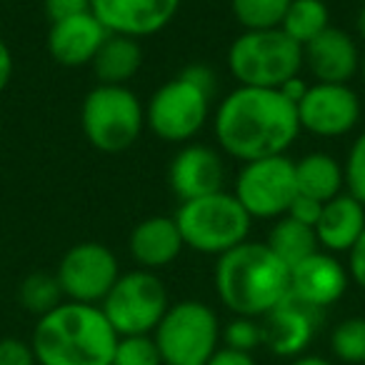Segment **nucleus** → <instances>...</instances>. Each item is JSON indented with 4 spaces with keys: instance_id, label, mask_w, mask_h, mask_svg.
<instances>
[{
    "instance_id": "nucleus-19",
    "label": "nucleus",
    "mask_w": 365,
    "mask_h": 365,
    "mask_svg": "<svg viewBox=\"0 0 365 365\" xmlns=\"http://www.w3.org/2000/svg\"><path fill=\"white\" fill-rule=\"evenodd\" d=\"M130 255L143 270L165 268V265L175 263L178 255L182 253L185 243H182L180 228H178L175 218H163V215H153L138 223L128 240Z\"/></svg>"
},
{
    "instance_id": "nucleus-3",
    "label": "nucleus",
    "mask_w": 365,
    "mask_h": 365,
    "mask_svg": "<svg viewBox=\"0 0 365 365\" xmlns=\"http://www.w3.org/2000/svg\"><path fill=\"white\" fill-rule=\"evenodd\" d=\"M118 338L101 305L66 300L38 318L31 345L38 365H113Z\"/></svg>"
},
{
    "instance_id": "nucleus-12",
    "label": "nucleus",
    "mask_w": 365,
    "mask_h": 365,
    "mask_svg": "<svg viewBox=\"0 0 365 365\" xmlns=\"http://www.w3.org/2000/svg\"><path fill=\"white\" fill-rule=\"evenodd\" d=\"M360 113L363 106L358 93L343 83H315L298 101L300 130L318 138L348 135L360 123Z\"/></svg>"
},
{
    "instance_id": "nucleus-20",
    "label": "nucleus",
    "mask_w": 365,
    "mask_h": 365,
    "mask_svg": "<svg viewBox=\"0 0 365 365\" xmlns=\"http://www.w3.org/2000/svg\"><path fill=\"white\" fill-rule=\"evenodd\" d=\"M365 230V205L358 203L350 193H340L338 198L323 205L315 235L325 253H348L355 240Z\"/></svg>"
},
{
    "instance_id": "nucleus-14",
    "label": "nucleus",
    "mask_w": 365,
    "mask_h": 365,
    "mask_svg": "<svg viewBox=\"0 0 365 365\" xmlns=\"http://www.w3.org/2000/svg\"><path fill=\"white\" fill-rule=\"evenodd\" d=\"M320 318H323V310H315L288 295L278 308H273L265 318H260L263 345L278 358H298L315 340Z\"/></svg>"
},
{
    "instance_id": "nucleus-11",
    "label": "nucleus",
    "mask_w": 365,
    "mask_h": 365,
    "mask_svg": "<svg viewBox=\"0 0 365 365\" xmlns=\"http://www.w3.org/2000/svg\"><path fill=\"white\" fill-rule=\"evenodd\" d=\"M56 278L66 300L101 305L120 278V265L108 245L88 240L63 253Z\"/></svg>"
},
{
    "instance_id": "nucleus-2",
    "label": "nucleus",
    "mask_w": 365,
    "mask_h": 365,
    "mask_svg": "<svg viewBox=\"0 0 365 365\" xmlns=\"http://www.w3.org/2000/svg\"><path fill=\"white\" fill-rule=\"evenodd\" d=\"M213 283L230 313L260 320L290 295V268L268 243L245 240L218 255Z\"/></svg>"
},
{
    "instance_id": "nucleus-9",
    "label": "nucleus",
    "mask_w": 365,
    "mask_h": 365,
    "mask_svg": "<svg viewBox=\"0 0 365 365\" xmlns=\"http://www.w3.org/2000/svg\"><path fill=\"white\" fill-rule=\"evenodd\" d=\"M210 93L198 83L175 76L150 96L145 125L165 143H188L203 130L210 110Z\"/></svg>"
},
{
    "instance_id": "nucleus-27",
    "label": "nucleus",
    "mask_w": 365,
    "mask_h": 365,
    "mask_svg": "<svg viewBox=\"0 0 365 365\" xmlns=\"http://www.w3.org/2000/svg\"><path fill=\"white\" fill-rule=\"evenodd\" d=\"M330 353L338 363L345 365H363L365 363V318L340 320L330 333Z\"/></svg>"
},
{
    "instance_id": "nucleus-8",
    "label": "nucleus",
    "mask_w": 365,
    "mask_h": 365,
    "mask_svg": "<svg viewBox=\"0 0 365 365\" xmlns=\"http://www.w3.org/2000/svg\"><path fill=\"white\" fill-rule=\"evenodd\" d=\"M108 323L118 335H153L170 308L168 288L153 270L120 273L118 283L101 303Z\"/></svg>"
},
{
    "instance_id": "nucleus-5",
    "label": "nucleus",
    "mask_w": 365,
    "mask_h": 365,
    "mask_svg": "<svg viewBox=\"0 0 365 365\" xmlns=\"http://www.w3.org/2000/svg\"><path fill=\"white\" fill-rule=\"evenodd\" d=\"M173 218L180 228L182 243L208 255H223L245 243L253 223L238 198L225 190L180 203Z\"/></svg>"
},
{
    "instance_id": "nucleus-10",
    "label": "nucleus",
    "mask_w": 365,
    "mask_h": 365,
    "mask_svg": "<svg viewBox=\"0 0 365 365\" xmlns=\"http://www.w3.org/2000/svg\"><path fill=\"white\" fill-rule=\"evenodd\" d=\"M233 195L250 218H283L298 198L295 163L285 155L243 163Z\"/></svg>"
},
{
    "instance_id": "nucleus-30",
    "label": "nucleus",
    "mask_w": 365,
    "mask_h": 365,
    "mask_svg": "<svg viewBox=\"0 0 365 365\" xmlns=\"http://www.w3.org/2000/svg\"><path fill=\"white\" fill-rule=\"evenodd\" d=\"M345 188L358 203L365 205V133L355 138L350 145L348 160H345Z\"/></svg>"
},
{
    "instance_id": "nucleus-39",
    "label": "nucleus",
    "mask_w": 365,
    "mask_h": 365,
    "mask_svg": "<svg viewBox=\"0 0 365 365\" xmlns=\"http://www.w3.org/2000/svg\"><path fill=\"white\" fill-rule=\"evenodd\" d=\"M360 73H363V81H365V58L360 61Z\"/></svg>"
},
{
    "instance_id": "nucleus-32",
    "label": "nucleus",
    "mask_w": 365,
    "mask_h": 365,
    "mask_svg": "<svg viewBox=\"0 0 365 365\" xmlns=\"http://www.w3.org/2000/svg\"><path fill=\"white\" fill-rule=\"evenodd\" d=\"M93 0H43V11L51 18V23L66 21V18H76L91 11Z\"/></svg>"
},
{
    "instance_id": "nucleus-29",
    "label": "nucleus",
    "mask_w": 365,
    "mask_h": 365,
    "mask_svg": "<svg viewBox=\"0 0 365 365\" xmlns=\"http://www.w3.org/2000/svg\"><path fill=\"white\" fill-rule=\"evenodd\" d=\"M223 345L243 350V353H255L263 345V323L258 318L235 315L223 325Z\"/></svg>"
},
{
    "instance_id": "nucleus-34",
    "label": "nucleus",
    "mask_w": 365,
    "mask_h": 365,
    "mask_svg": "<svg viewBox=\"0 0 365 365\" xmlns=\"http://www.w3.org/2000/svg\"><path fill=\"white\" fill-rule=\"evenodd\" d=\"M348 273H350V283H355L358 288L365 290V230L355 245L348 250Z\"/></svg>"
},
{
    "instance_id": "nucleus-36",
    "label": "nucleus",
    "mask_w": 365,
    "mask_h": 365,
    "mask_svg": "<svg viewBox=\"0 0 365 365\" xmlns=\"http://www.w3.org/2000/svg\"><path fill=\"white\" fill-rule=\"evenodd\" d=\"M13 78V53L8 48V43L0 38V91L11 83Z\"/></svg>"
},
{
    "instance_id": "nucleus-21",
    "label": "nucleus",
    "mask_w": 365,
    "mask_h": 365,
    "mask_svg": "<svg viewBox=\"0 0 365 365\" xmlns=\"http://www.w3.org/2000/svg\"><path fill=\"white\" fill-rule=\"evenodd\" d=\"M91 66L101 86H128L143 68V48L135 38L110 33Z\"/></svg>"
},
{
    "instance_id": "nucleus-23",
    "label": "nucleus",
    "mask_w": 365,
    "mask_h": 365,
    "mask_svg": "<svg viewBox=\"0 0 365 365\" xmlns=\"http://www.w3.org/2000/svg\"><path fill=\"white\" fill-rule=\"evenodd\" d=\"M268 248L283 260L288 268L303 263L305 258H310L313 253H318V235H315V228L305 223H298L290 215H283L278 218V223L270 228L268 235Z\"/></svg>"
},
{
    "instance_id": "nucleus-31",
    "label": "nucleus",
    "mask_w": 365,
    "mask_h": 365,
    "mask_svg": "<svg viewBox=\"0 0 365 365\" xmlns=\"http://www.w3.org/2000/svg\"><path fill=\"white\" fill-rule=\"evenodd\" d=\"M0 365H38L31 340L0 338Z\"/></svg>"
},
{
    "instance_id": "nucleus-33",
    "label": "nucleus",
    "mask_w": 365,
    "mask_h": 365,
    "mask_svg": "<svg viewBox=\"0 0 365 365\" xmlns=\"http://www.w3.org/2000/svg\"><path fill=\"white\" fill-rule=\"evenodd\" d=\"M323 205L325 203H318V200H313V198L298 195V198L293 200V205H290V210L285 215L295 218L298 223H305V225H310V228H315V223H318L320 213H323Z\"/></svg>"
},
{
    "instance_id": "nucleus-1",
    "label": "nucleus",
    "mask_w": 365,
    "mask_h": 365,
    "mask_svg": "<svg viewBox=\"0 0 365 365\" xmlns=\"http://www.w3.org/2000/svg\"><path fill=\"white\" fill-rule=\"evenodd\" d=\"M213 130L223 153L243 163L285 155L300 133L298 106L283 91L238 86L215 110Z\"/></svg>"
},
{
    "instance_id": "nucleus-35",
    "label": "nucleus",
    "mask_w": 365,
    "mask_h": 365,
    "mask_svg": "<svg viewBox=\"0 0 365 365\" xmlns=\"http://www.w3.org/2000/svg\"><path fill=\"white\" fill-rule=\"evenodd\" d=\"M205 365H255L253 353H243V350L228 348L220 343V348L210 355V360Z\"/></svg>"
},
{
    "instance_id": "nucleus-13",
    "label": "nucleus",
    "mask_w": 365,
    "mask_h": 365,
    "mask_svg": "<svg viewBox=\"0 0 365 365\" xmlns=\"http://www.w3.org/2000/svg\"><path fill=\"white\" fill-rule=\"evenodd\" d=\"M180 0H93L91 11L113 36L145 38L160 33L175 18Z\"/></svg>"
},
{
    "instance_id": "nucleus-25",
    "label": "nucleus",
    "mask_w": 365,
    "mask_h": 365,
    "mask_svg": "<svg viewBox=\"0 0 365 365\" xmlns=\"http://www.w3.org/2000/svg\"><path fill=\"white\" fill-rule=\"evenodd\" d=\"M18 303L31 315L43 318L61 303H66V295H63L56 273H31L18 285Z\"/></svg>"
},
{
    "instance_id": "nucleus-16",
    "label": "nucleus",
    "mask_w": 365,
    "mask_h": 365,
    "mask_svg": "<svg viewBox=\"0 0 365 365\" xmlns=\"http://www.w3.org/2000/svg\"><path fill=\"white\" fill-rule=\"evenodd\" d=\"M350 285L348 265H343L333 253L318 250L303 263L290 268V298L325 310L345 295Z\"/></svg>"
},
{
    "instance_id": "nucleus-28",
    "label": "nucleus",
    "mask_w": 365,
    "mask_h": 365,
    "mask_svg": "<svg viewBox=\"0 0 365 365\" xmlns=\"http://www.w3.org/2000/svg\"><path fill=\"white\" fill-rule=\"evenodd\" d=\"M113 365H163L155 338L153 335H123V338H118Z\"/></svg>"
},
{
    "instance_id": "nucleus-37",
    "label": "nucleus",
    "mask_w": 365,
    "mask_h": 365,
    "mask_svg": "<svg viewBox=\"0 0 365 365\" xmlns=\"http://www.w3.org/2000/svg\"><path fill=\"white\" fill-rule=\"evenodd\" d=\"M290 365H335L333 360L323 358V355H313V353H303L298 358L290 360Z\"/></svg>"
},
{
    "instance_id": "nucleus-38",
    "label": "nucleus",
    "mask_w": 365,
    "mask_h": 365,
    "mask_svg": "<svg viewBox=\"0 0 365 365\" xmlns=\"http://www.w3.org/2000/svg\"><path fill=\"white\" fill-rule=\"evenodd\" d=\"M355 33H358V38L365 41V6L360 8L358 16H355Z\"/></svg>"
},
{
    "instance_id": "nucleus-17",
    "label": "nucleus",
    "mask_w": 365,
    "mask_h": 365,
    "mask_svg": "<svg viewBox=\"0 0 365 365\" xmlns=\"http://www.w3.org/2000/svg\"><path fill=\"white\" fill-rule=\"evenodd\" d=\"M303 66L315 83H343L360 71V51L350 33L330 26L303 48Z\"/></svg>"
},
{
    "instance_id": "nucleus-6",
    "label": "nucleus",
    "mask_w": 365,
    "mask_h": 365,
    "mask_svg": "<svg viewBox=\"0 0 365 365\" xmlns=\"http://www.w3.org/2000/svg\"><path fill=\"white\" fill-rule=\"evenodd\" d=\"M153 338L163 365H205L223 343V325L208 303L180 300L170 303Z\"/></svg>"
},
{
    "instance_id": "nucleus-15",
    "label": "nucleus",
    "mask_w": 365,
    "mask_h": 365,
    "mask_svg": "<svg viewBox=\"0 0 365 365\" xmlns=\"http://www.w3.org/2000/svg\"><path fill=\"white\" fill-rule=\"evenodd\" d=\"M170 190L180 203L220 193L225 185V165L218 150L208 145H182L168 170Z\"/></svg>"
},
{
    "instance_id": "nucleus-22",
    "label": "nucleus",
    "mask_w": 365,
    "mask_h": 365,
    "mask_svg": "<svg viewBox=\"0 0 365 365\" xmlns=\"http://www.w3.org/2000/svg\"><path fill=\"white\" fill-rule=\"evenodd\" d=\"M295 180H298V195L313 198L318 203H328L343 193L345 173L333 155L310 153L303 160L295 163Z\"/></svg>"
},
{
    "instance_id": "nucleus-7",
    "label": "nucleus",
    "mask_w": 365,
    "mask_h": 365,
    "mask_svg": "<svg viewBox=\"0 0 365 365\" xmlns=\"http://www.w3.org/2000/svg\"><path fill=\"white\" fill-rule=\"evenodd\" d=\"M81 125L88 143L101 153H123L140 138L145 108L128 86H98L86 96Z\"/></svg>"
},
{
    "instance_id": "nucleus-4",
    "label": "nucleus",
    "mask_w": 365,
    "mask_h": 365,
    "mask_svg": "<svg viewBox=\"0 0 365 365\" xmlns=\"http://www.w3.org/2000/svg\"><path fill=\"white\" fill-rule=\"evenodd\" d=\"M228 68L238 86L280 91L303 71V48L280 28L245 31L230 46Z\"/></svg>"
},
{
    "instance_id": "nucleus-24",
    "label": "nucleus",
    "mask_w": 365,
    "mask_h": 365,
    "mask_svg": "<svg viewBox=\"0 0 365 365\" xmlns=\"http://www.w3.org/2000/svg\"><path fill=\"white\" fill-rule=\"evenodd\" d=\"M330 28V13L323 0H290L280 31L293 38L300 48Z\"/></svg>"
},
{
    "instance_id": "nucleus-18",
    "label": "nucleus",
    "mask_w": 365,
    "mask_h": 365,
    "mask_svg": "<svg viewBox=\"0 0 365 365\" xmlns=\"http://www.w3.org/2000/svg\"><path fill=\"white\" fill-rule=\"evenodd\" d=\"M108 36L110 33L101 26V21L93 13H83V16L51 23L48 53H51V58L58 66H66V68L91 66Z\"/></svg>"
},
{
    "instance_id": "nucleus-26",
    "label": "nucleus",
    "mask_w": 365,
    "mask_h": 365,
    "mask_svg": "<svg viewBox=\"0 0 365 365\" xmlns=\"http://www.w3.org/2000/svg\"><path fill=\"white\" fill-rule=\"evenodd\" d=\"M290 0H230L233 18L245 31H273L280 28Z\"/></svg>"
}]
</instances>
